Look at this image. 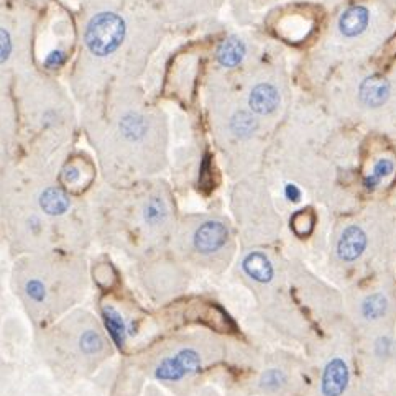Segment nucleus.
<instances>
[{
  "instance_id": "nucleus-1",
  "label": "nucleus",
  "mask_w": 396,
  "mask_h": 396,
  "mask_svg": "<svg viewBox=\"0 0 396 396\" xmlns=\"http://www.w3.org/2000/svg\"><path fill=\"white\" fill-rule=\"evenodd\" d=\"M125 23L121 17L110 12L96 15L86 30V45L97 56H107L122 45Z\"/></svg>"
},
{
  "instance_id": "nucleus-2",
  "label": "nucleus",
  "mask_w": 396,
  "mask_h": 396,
  "mask_svg": "<svg viewBox=\"0 0 396 396\" xmlns=\"http://www.w3.org/2000/svg\"><path fill=\"white\" fill-rule=\"evenodd\" d=\"M201 368V357L193 348H183L173 357L165 359L155 370V377L161 382H178Z\"/></svg>"
},
{
  "instance_id": "nucleus-3",
  "label": "nucleus",
  "mask_w": 396,
  "mask_h": 396,
  "mask_svg": "<svg viewBox=\"0 0 396 396\" xmlns=\"http://www.w3.org/2000/svg\"><path fill=\"white\" fill-rule=\"evenodd\" d=\"M187 317L219 332L236 331V322L231 316L222 308L212 303H202V301L193 303L187 309Z\"/></svg>"
},
{
  "instance_id": "nucleus-4",
  "label": "nucleus",
  "mask_w": 396,
  "mask_h": 396,
  "mask_svg": "<svg viewBox=\"0 0 396 396\" xmlns=\"http://www.w3.org/2000/svg\"><path fill=\"white\" fill-rule=\"evenodd\" d=\"M227 236L229 232L222 222H219V220H207V222L199 225L198 231L194 232V249L199 253H214L225 245Z\"/></svg>"
},
{
  "instance_id": "nucleus-5",
  "label": "nucleus",
  "mask_w": 396,
  "mask_h": 396,
  "mask_svg": "<svg viewBox=\"0 0 396 396\" xmlns=\"http://www.w3.org/2000/svg\"><path fill=\"white\" fill-rule=\"evenodd\" d=\"M348 383V368L346 362L334 359L327 364L322 375V393L324 396H340Z\"/></svg>"
},
{
  "instance_id": "nucleus-6",
  "label": "nucleus",
  "mask_w": 396,
  "mask_h": 396,
  "mask_svg": "<svg viewBox=\"0 0 396 396\" xmlns=\"http://www.w3.org/2000/svg\"><path fill=\"white\" fill-rule=\"evenodd\" d=\"M365 247H367V236L357 225H351L344 231L337 244V253L340 260L346 262H353L364 253Z\"/></svg>"
},
{
  "instance_id": "nucleus-7",
  "label": "nucleus",
  "mask_w": 396,
  "mask_h": 396,
  "mask_svg": "<svg viewBox=\"0 0 396 396\" xmlns=\"http://www.w3.org/2000/svg\"><path fill=\"white\" fill-rule=\"evenodd\" d=\"M390 86L383 78H367L360 86V99L370 107H378L388 99Z\"/></svg>"
},
{
  "instance_id": "nucleus-8",
  "label": "nucleus",
  "mask_w": 396,
  "mask_h": 396,
  "mask_svg": "<svg viewBox=\"0 0 396 396\" xmlns=\"http://www.w3.org/2000/svg\"><path fill=\"white\" fill-rule=\"evenodd\" d=\"M250 107H252L257 114H270L273 112L280 102L278 91L270 84H258L253 87L252 94H250Z\"/></svg>"
},
{
  "instance_id": "nucleus-9",
  "label": "nucleus",
  "mask_w": 396,
  "mask_h": 396,
  "mask_svg": "<svg viewBox=\"0 0 396 396\" xmlns=\"http://www.w3.org/2000/svg\"><path fill=\"white\" fill-rule=\"evenodd\" d=\"M244 270L250 278L258 281V283H268L273 278V265L265 255L260 252L247 255L244 260Z\"/></svg>"
},
{
  "instance_id": "nucleus-10",
  "label": "nucleus",
  "mask_w": 396,
  "mask_h": 396,
  "mask_svg": "<svg viewBox=\"0 0 396 396\" xmlns=\"http://www.w3.org/2000/svg\"><path fill=\"white\" fill-rule=\"evenodd\" d=\"M368 25V12L364 7H352L340 17V32L346 37H357L367 28Z\"/></svg>"
},
{
  "instance_id": "nucleus-11",
  "label": "nucleus",
  "mask_w": 396,
  "mask_h": 396,
  "mask_svg": "<svg viewBox=\"0 0 396 396\" xmlns=\"http://www.w3.org/2000/svg\"><path fill=\"white\" fill-rule=\"evenodd\" d=\"M40 206L46 214L61 216L70 209V199L63 191L56 187H48L40 196Z\"/></svg>"
},
{
  "instance_id": "nucleus-12",
  "label": "nucleus",
  "mask_w": 396,
  "mask_h": 396,
  "mask_svg": "<svg viewBox=\"0 0 396 396\" xmlns=\"http://www.w3.org/2000/svg\"><path fill=\"white\" fill-rule=\"evenodd\" d=\"M104 322L110 337L117 344V347H123L127 339V324L121 316V313L114 309L112 306H104Z\"/></svg>"
},
{
  "instance_id": "nucleus-13",
  "label": "nucleus",
  "mask_w": 396,
  "mask_h": 396,
  "mask_svg": "<svg viewBox=\"0 0 396 396\" xmlns=\"http://www.w3.org/2000/svg\"><path fill=\"white\" fill-rule=\"evenodd\" d=\"M244 56H245V46L240 40H237V38H229V40H225L224 43L219 46V51H217V59H219V63L227 67L237 66L238 63L244 59Z\"/></svg>"
},
{
  "instance_id": "nucleus-14",
  "label": "nucleus",
  "mask_w": 396,
  "mask_h": 396,
  "mask_svg": "<svg viewBox=\"0 0 396 396\" xmlns=\"http://www.w3.org/2000/svg\"><path fill=\"white\" fill-rule=\"evenodd\" d=\"M168 207L161 198H152L143 209V220L148 227H158L166 220Z\"/></svg>"
},
{
  "instance_id": "nucleus-15",
  "label": "nucleus",
  "mask_w": 396,
  "mask_h": 396,
  "mask_svg": "<svg viewBox=\"0 0 396 396\" xmlns=\"http://www.w3.org/2000/svg\"><path fill=\"white\" fill-rule=\"evenodd\" d=\"M121 132L127 140L135 142V140L142 138L147 132V122L140 116H127L121 122Z\"/></svg>"
},
{
  "instance_id": "nucleus-16",
  "label": "nucleus",
  "mask_w": 396,
  "mask_h": 396,
  "mask_svg": "<svg viewBox=\"0 0 396 396\" xmlns=\"http://www.w3.org/2000/svg\"><path fill=\"white\" fill-rule=\"evenodd\" d=\"M231 127L237 137L247 138L253 134L255 129H257V121H255L249 112H238L233 116Z\"/></svg>"
},
{
  "instance_id": "nucleus-17",
  "label": "nucleus",
  "mask_w": 396,
  "mask_h": 396,
  "mask_svg": "<svg viewBox=\"0 0 396 396\" xmlns=\"http://www.w3.org/2000/svg\"><path fill=\"white\" fill-rule=\"evenodd\" d=\"M386 308H388V303H386V298L382 295H372L368 296L367 300L362 304V313L367 319H378L382 317L383 314L386 313Z\"/></svg>"
},
{
  "instance_id": "nucleus-18",
  "label": "nucleus",
  "mask_w": 396,
  "mask_h": 396,
  "mask_svg": "<svg viewBox=\"0 0 396 396\" xmlns=\"http://www.w3.org/2000/svg\"><path fill=\"white\" fill-rule=\"evenodd\" d=\"M79 348L86 355L99 353L104 348V339L97 331H84L79 337Z\"/></svg>"
},
{
  "instance_id": "nucleus-19",
  "label": "nucleus",
  "mask_w": 396,
  "mask_h": 396,
  "mask_svg": "<svg viewBox=\"0 0 396 396\" xmlns=\"http://www.w3.org/2000/svg\"><path fill=\"white\" fill-rule=\"evenodd\" d=\"M291 227L298 237H308L314 229V216L311 211H300L293 216Z\"/></svg>"
},
{
  "instance_id": "nucleus-20",
  "label": "nucleus",
  "mask_w": 396,
  "mask_h": 396,
  "mask_svg": "<svg viewBox=\"0 0 396 396\" xmlns=\"http://www.w3.org/2000/svg\"><path fill=\"white\" fill-rule=\"evenodd\" d=\"M393 168H395V165L391 160L383 158V160L378 161V163L375 165L373 173L370 174L367 180H365V187H367V189H375V187L378 186V183H380L383 178L390 176L391 171H393Z\"/></svg>"
},
{
  "instance_id": "nucleus-21",
  "label": "nucleus",
  "mask_w": 396,
  "mask_h": 396,
  "mask_svg": "<svg viewBox=\"0 0 396 396\" xmlns=\"http://www.w3.org/2000/svg\"><path fill=\"white\" fill-rule=\"evenodd\" d=\"M284 382H286V377L281 370H268L262 377V388L268 391L280 390L284 385Z\"/></svg>"
},
{
  "instance_id": "nucleus-22",
  "label": "nucleus",
  "mask_w": 396,
  "mask_h": 396,
  "mask_svg": "<svg viewBox=\"0 0 396 396\" xmlns=\"http://www.w3.org/2000/svg\"><path fill=\"white\" fill-rule=\"evenodd\" d=\"M25 291H27V296L30 300L35 301V303H43L46 298V288L41 280L37 278L28 280L27 284H25Z\"/></svg>"
},
{
  "instance_id": "nucleus-23",
  "label": "nucleus",
  "mask_w": 396,
  "mask_h": 396,
  "mask_svg": "<svg viewBox=\"0 0 396 396\" xmlns=\"http://www.w3.org/2000/svg\"><path fill=\"white\" fill-rule=\"evenodd\" d=\"M10 48H12L10 37H8V33L6 32V30H0V63H3L8 58V54H10Z\"/></svg>"
},
{
  "instance_id": "nucleus-24",
  "label": "nucleus",
  "mask_w": 396,
  "mask_h": 396,
  "mask_svg": "<svg viewBox=\"0 0 396 396\" xmlns=\"http://www.w3.org/2000/svg\"><path fill=\"white\" fill-rule=\"evenodd\" d=\"M209 160H206L202 163V173H201V178H199V185H201V187H211L214 186L212 185V174L209 173Z\"/></svg>"
},
{
  "instance_id": "nucleus-25",
  "label": "nucleus",
  "mask_w": 396,
  "mask_h": 396,
  "mask_svg": "<svg viewBox=\"0 0 396 396\" xmlns=\"http://www.w3.org/2000/svg\"><path fill=\"white\" fill-rule=\"evenodd\" d=\"M63 61H65V53H63L61 50L53 51V53H50V56L46 58V65H48L50 67L59 66Z\"/></svg>"
},
{
  "instance_id": "nucleus-26",
  "label": "nucleus",
  "mask_w": 396,
  "mask_h": 396,
  "mask_svg": "<svg viewBox=\"0 0 396 396\" xmlns=\"http://www.w3.org/2000/svg\"><path fill=\"white\" fill-rule=\"evenodd\" d=\"M63 180H65L66 183H70V185H74V183H78L79 169L76 168V166H70V168H66L65 173H63Z\"/></svg>"
},
{
  "instance_id": "nucleus-27",
  "label": "nucleus",
  "mask_w": 396,
  "mask_h": 396,
  "mask_svg": "<svg viewBox=\"0 0 396 396\" xmlns=\"http://www.w3.org/2000/svg\"><path fill=\"white\" fill-rule=\"evenodd\" d=\"M284 193H286V198L289 199V201H293V202L300 201L301 193H300V189H298L295 185H288L286 189H284Z\"/></svg>"
},
{
  "instance_id": "nucleus-28",
  "label": "nucleus",
  "mask_w": 396,
  "mask_h": 396,
  "mask_svg": "<svg viewBox=\"0 0 396 396\" xmlns=\"http://www.w3.org/2000/svg\"><path fill=\"white\" fill-rule=\"evenodd\" d=\"M390 346H391V344H390L388 339H380L377 342V351H378V353H385V355H386V353H388Z\"/></svg>"
}]
</instances>
